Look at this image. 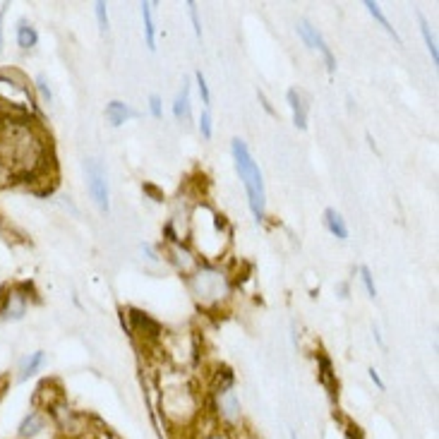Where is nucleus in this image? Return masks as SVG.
<instances>
[{"label":"nucleus","instance_id":"obj_1","mask_svg":"<svg viewBox=\"0 0 439 439\" xmlns=\"http://www.w3.org/2000/svg\"><path fill=\"white\" fill-rule=\"evenodd\" d=\"M231 154H233V166H236L238 176H240L242 187H245L247 207L252 211V219L257 221V224H264V221H267V190H264L262 171H259L257 161H254L245 139L233 137Z\"/></svg>","mask_w":439,"mask_h":439},{"label":"nucleus","instance_id":"obj_2","mask_svg":"<svg viewBox=\"0 0 439 439\" xmlns=\"http://www.w3.org/2000/svg\"><path fill=\"white\" fill-rule=\"evenodd\" d=\"M161 413L168 425L185 430L199 418V399L194 389L180 375L166 377L161 382Z\"/></svg>","mask_w":439,"mask_h":439},{"label":"nucleus","instance_id":"obj_3","mask_svg":"<svg viewBox=\"0 0 439 439\" xmlns=\"http://www.w3.org/2000/svg\"><path fill=\"white\" fill-rule=\"evenodd\" d=\"M190 291H192L194 300L204 307H214L221 300H226L231 293L229 276L221 269L211 267V264H202L194 269V274H190Z\"/></svg>","mask_w":439,"mask_h":439},{"label":"nucleus","instance_id":"obj_4","mask_svg":"<svg viewBox=\"0 0 439 439\" xmlns=\"http://www.w3.org/2000/svg\"><path fill=\"white\" fill-rule=\"evenodd\" d=\"M192 238L194 240H199L202 236H209L207 242H204L202 247V254L207 259H216L221 252H224V245L226 240H229V231H224V216H219L216 211H211L207 207H199L197 211L192 214Z\"/></svg>","mask_w":439,"mask_h":439},{"label":"nucleus","instance_id":"obj_5","mask_svg":"<svg viewBox=\"0 0 439 439\" xmlns=\"http://www.w3.org/2000/svg\"><path fill=\"white\" fill-rule=\"evenodd\" d=\"M84 176H86V190H89L94 204L99 207V211L108 214V211H111V190H108L106 168L101 166L99 159H86L84 161Z\"/></svg>","mask_w":439,"mask_h":439},{"label":"nucleus","instance_id":"obj_6","mask_svg":"<svg viewBox=\"0 0 439 439\" xmlns=\"http://www.w3.org/2000/svg\"><path fill=\"white\" fill-rule=\"evenodd\" d=\"M295 31H298V36H300V39L305 41V46H307V48H312V51H319V53H322L324 63H327V70L334 75V72H336V58H334L332 48L327 46V41H324L322 31H319L317 26H312L307 20H298Z\"/></svg>","mask_w":439,"mask_h":439},{"label":"nucleus","instance_id":"obj_7","mask_svg":"<svg viewBox=\"0 0 439 439\" xmlns=\"http://www.w3.org/2000/svg\"><path fill=\"white\" fill-rule=\"evenodd\" d=\"M214 410H216V415H219V420L229 427H236L238 422L242 420L240 399H238V394L233 392V389L214 394Z\"/></svg>","mask_w":439,"mask_h":439},{"label":"nucleus","instance_id":"obj_8","mask_svg":"<svg viewBox=\"0 0 439 439\" xmlns=\"http://www.w3.org/2000/svg\"><path fill=\"white\" fill-rule=\"evenodd\" d=\"M51 430V418L41 408H34L22 418L17 427V439H39Z\"/></svg>","mask_w":439,"mask_h":439},{"label":"nucleus","instance_id":"obj_9","mask_svg":"<svg viewBox=\"0 0 439 439\" xmlns=\"http://www.w3.org/2000/svg\"><path fill=\"white\" fill-rule=\"evenodd\" d=\"M286 101H288L291 113H293V125H295L298 130H307V101H305V94H302L300 89H288V91H286Z\"/></svg>","mask_w":439,"mask_h":439},{"label":"nucleus","instance_id":"obj_10","mask_svg":"<svg viewBox=\"0 0 439 439\" xmlns=\"http://www.w3.org/2000/svg\"><path fill=\"white\" fill-rule=\"evenodd\" d=\"M130 118H139V113L134 108H130L125 101L113 99L111 104L106 106V121L111 123V128H121L125 125Z\"/></svg>","mask_w":439,"mask_h":439},{"label":"nucleus","instance_id":"obj_11","mask_svg":"<svg viewBox=\"0 0 439 439\" xmlns=\"http://www.w3.org/2000/svg\"><path fill=\"white\" fill-rule=\"evenodd\" d=\"M324 226H327V231L332 233L334 238H339V240H348V224H346V219L341 216V211H336L334 207L324 209Z\"/></svg>","mask_w":439,"mask_h":439},{"label":"nucleus","instance_id":"obj_12","mask_svg":"<svg viewBox=\"0 0 439 439\" xmlns=\"http://www.w3.org/2000/svg\"><path fill=\"white\" fill-rule=\"evenodd\" d=\"M43 362H46V353H43V351H34V353L22 357L20 370H17V382H26L29 377H34L43 367Z\"/></svg>","mask_w":439,"mask_h":439},{"label":"nucleus","instance_id":"obj_13","mask_svg":"<svg viewBox=\"0 0 439 439\" xmlns=\"http://www.w3.org/2000/svg\"><path fill=\"white\" fill-rule=\"evenodd\" d=\"M317 372H319V382L324 384V389H327L332 396H336V389H339V382H336V375H334V367H332V360H329L324 353H317Z\"/></svg>","mask_w":439,"mask_h":439},{"label":"nucleus","instance_id":"obj_14","mask_svg":"<svg viewBox=\"0 0 439 439\" xmlns=\"http://www.w3.org/2000/svg\"><path fill=\"white\" fill-rule=\"evenodd\" d=\"M15 34H17L15 39H17V46L22 48V51H31V48L39 43V31H36L26 20L17 22V29H15Z\"/></svg>","mask_w":439,"mask_h":439},{"label":"nucleus","instance_id":"obj_15","mask_svg":"<svg viewBox=\"0 0 439 439\" xmlns=\"http://www.w3.org/2000/svg\"><path fill=\"white\" fill-rule=\"evenodd\" d=\"M142 22H144V41L149 51H156V24H154V3H142Z\"/></svg>","mask_w":439,"mask_h":439},{"label":"nucleus","instance_id":"obj_16","mask_svg":"<svg viewBox=\"0 0 439 439\" xmlns=\"http://www.w3.org/2000/svg\"><path fill=\"white\" fill-rule=\"evenodd\" d=\"M173 116L176 121H190L192 116V106H190V84L183 82V89L178 91L176 101H173Z\"/></svg>","mask_w":439,"mask_h":439},{"label":"nucleus","instance_id":"obj_17","mask_svg":"<svg viewBox=\"0 0 439 439\" xmlns=\"http://www.w3.org/2000/svg\"><path fill=\"white\" fill-rule=\"evenodd\" d=\"M365 8H367V13H370L372 17H375V22H379V26H382V29L387 31L389 36H394V41H396V43H401V36H399V31L394 29V26H392V22L387 20V15L382 13V5H379V3H375V0H365Z\"/></svg>","mask_w":439,"mask_h":439},{"label":"nucleus","instance_id":"obj_18","mask_svg":"<svg viewBox=\"0 0 439 439\" xmlns=\"http://www.w3.org/2000/svg\"><path fill=\"white\" fill-rule=\"evenodd\" d=\"M418 22H420V34H422V39H425V46H427V53L432 56V63H439V48H437V39L432 36V31H430V24H427V20L422 17V15H418Z\"/></svg>","mask_w":439,"mask_h":439},{"label":"nucleus","instance_id":"obj_19","mask_svg":"<svg viewBox=\"0 0 439 439\" xmlns=\"http://www.w3.org/2000/svg\"><path fill=\"white\" fill-rule=\"evenodd\" d=\"M357 274H360V281H362V286H365V291H367V295L370 298H377V286H375V276H372L370 272V267H357Z\"/></svg>","mask_w":439,"mask_h":439},{"label":"nucleus","instance_id":"obj_20","mask_svg":"<svg viewBox=\"0 0 439 439\" xmlns=\"http://www.w3.org/2000/svg\"><path fill=\"white\" fill-rule=\"evenodd\" d=\"M197 128H199V134H202L204 139L214 137V123H211L209 108H204V111H202V116H199V121H197Z\"/></svg>","mask_w":439,"mask_h":439},{"label":"nucleus","instance_id":"obj_21","mask_svg":"<svg viewBox=\"0 0 439 439\" xmlns=\"http://www.w3.org/2000/svg\"><path fill=\"white\" fill-rule=\"evenodd\" d=\"M194 82H197L199 96H202V104H204V106H209V104H211V91H209L207 77H204L202 70H197V72H194Z\"/></svg>","mask_w":439,"mask_h":439},{"label":"nucleus","instance_id":"obj_22","mask_svg":"<svg viewBox=\"0 0 439 439\" xmlns=\"http://www.w3.org/2000/svg\"><path fill=\"white\" fill-rule=\"evenodd\" d=\"M34 86H36V91H39V96H41L43 104L51 106L53 104V91H51V86H48V82H46V77H43V75H39V77L34 79Z\"/></svg>","mask_w":439,"mask_h":439},{"label":"nucleus","instance_id":"obj_23","mask_svg":"<svg viewBox=\"0 0 439 439\" xmlns=\"http://www.w3.org/2000/svg\"><path fill=\"white\" fill-rule=\"evenodd\" d=\"M94 13H96V22H99V29L101 31H108V10H106L104 0L94 3Z\"/></svg>","mask_w":439,"mask_h":439},{"label":"nucleus","instance_id":"obj_24","mask_svg":"<svg viewBox=\"0 0 439 439\" xmlns=\"http://www.w3.org/2000/svg\"><path fill=\"white\" fill-rule=\"evenodd\" d=\"M187 10H190V20H192V26H194V34H197V39H202V22H199L197 3H192V0H190V3H187Z\"/></svg>","mask_w":439,"mask_h":439},{"label":"nucleus","instance_id":"obj_25","mask_svg":"<svg viewBox=\"0 0 439 439\" xmlns=\"http://www.w3.org/2000/svg\"><path fill=\"white\" fill-rule=\"evenodd\" d=\"M149 113L156 118V121L164 116V104H161V96L159 94H151L149 96Z\"/></svg>","mask_w":439,"mask_h":439},{"label":"nucleus","instance_id":"obj_26","mask_svg":"<svg viewBox=\"0 0 439 439\" xmlns=\"http://www.w3.org/2000/svg\"><path fill=\"white\" fill-rule=\"evenodd\" d=\"M367 375H370L372 384H375V387L379 389V392H384V389H387V384H384V379L379 377V372L375 370V367H370V370H367Z\"/></svg>","mask_w":439,"mask_h":439},{"label":"nucleus","instance_id":"obj_27","mask_svg":"<svg viewBox=\"0 0 439 439\" xmlns=\"http://www.w3.org/2000/svg\"><path fill=\"white\" fill-rule=\"evenodd\" d=\"M142 252H146V259H149V262H159V254H156V250L149 245V242H144L142 245Z\"/></svg>","mask_w":439,"mask_h":439},{"label":"nucleus","instance_id":"obj_28","mask_svg":"<svg viewBox=\"0 0 439 439\" xmlns=\"http://www.w3.org/2000/svg\"><path fill=\"white\" fill-rule=\"evenodd\" d=\"M257 96H259V101H262L264 111H267L269 116H274V108H272V104H269V101H267V96H264V91H257Z\"/></svg>","mask_w":439,"mask_h":439},{"label":"nucleus","instance_id":"obj_29","mask_svg":"<svg viewBox=\"0 0 439 439\" xmlns=\"http://www.w3.org/2000/svg\"><path fill=\"white\" fill-rule=\"evenodd\" d=\"M5 10H8V5H3V8H0V51H3V20H5Z\"/></svg>","mask_w":439,"mask_h":439},{"label":"nucleus","instance_id":"obj_30","mask_svg":"<svg viewBox=\"0 0 439 439\" xmlns=\"http://www.w3.org/2000/svg\"><path fill=\"white\" fill-rule=\"evenodd\" d=\"M0 399H3V392H0Z\"/></svg>","mask_w":439,"mask_h":439}]
</instances>
